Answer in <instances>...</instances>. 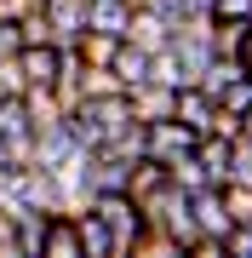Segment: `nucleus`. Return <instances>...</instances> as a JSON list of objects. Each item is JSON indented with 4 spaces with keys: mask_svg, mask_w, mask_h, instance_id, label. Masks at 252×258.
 <instances>
[{
    "mask_svg": "<svg viewBox=\"0 0 252 258\" xmlns=\"http://www.w3.org/2000/svg\"><path fill=\"white\" fill-rule=\"evenodd\" d=\"M0 258H23V235H18V212L0 207Z\"/></svg>",
    "mask_w": 252,
    "mask_h": 258,
    "instance_id": "nucleus-15",
    "label": "nucleus"
},
{
    "mask_svg": "<svg viewBox=\"0 0 252 258\" xmlns=\"http://www.w3.org/2000/svg\"><path fill=\"white\" fill-rule=\"evenodd\" d=\"M80 52H86V63H115V52H121V35H98V29H86Z\"/></svg>",
    "mask_w": 252,
    "mask_h": 258,
    "instance_id": "nucleus-14",
    "label": "nucleus"
},
{
    "mask_svg": "<svg viewBox=\"0 0 252 258\" xmlns=\"http://www.w3.org/2000/svg\"><path fill=\"white\" fill-rule=\"evenodd\" d=\"M235 144L241 138H224V132H206L201 138V172H206V184H235Z\"/></svg>",
    "mask_w": 252,
    "mask_h": 258,
    "instance_id": "nucleus-7",
    "label": "nucleus"
},
{
    "mask_svg": "<svg viewBox=\"0 0 252 258\" xmlns=\"http://www.w3.org/2000/svg\"><path fill=\"white\" fill-rule=\"evenodd\" d=\"M18 69H23L29 86H57V81H63V46H57V40L23 46V52H18Z\"/></svg>",
    "mask_w": 252,
    "mask_h": 258,
    "instance_id": "nucleus-4",
    "label": "nucleus"
},
{
    "mask_svg": "<svg viewBox=\"0 0 252 258\" xmlns=\"http://www.w3.org/2000/svg\"><path fill=\"white\" fill-rule=\"evenodd\" d=\"M98 212L109 218L121 258H126V252H138L143 241H149V212H143V201H138L132 189H121V195H98Z\"/></svg>",
    "mask_w": 252,
    "mask_h": 258,
    "instance_id": "nucleus-1",
    "label": "nucleus"
},
{
    "mask_svg": "<svg viewBox=\"0 0 252 258\" xmlns=\"http://www.w3.org/2000/svg\"><path fill=\"white\" fill-rule=\"evenodd\" d=\"M241 138L252 144V109H241Z\"/></svg>",
    "mask_w": 252,
    "mask_h": 258,
    "instance_id": "nucleus-21",
    "label": "nucleus"
},
{
    "mask_svg": "<svg viewBox=\"0 0 252 258\" xmlns=\"http://www.w3.org/2000/svg\"><path fill=\"white\" fill-rule=\"evenodd\" d=\"M195 149H201V132L189 126L184 115L149 120V155H160V161H178V155H195Z\"/></svg>",
    "mask_w": 252,
    "mask_h": 258,
    "instance_id": "nucleus-3",
    "label": "nucleus"
},
{
    "mask_svg": "<svg viewBox=\"0 0 252 258\" xmlns=\"http://www.w3.org/2000/svg\"><path fill=\"white\" fill-rule=\"evenodd\" d=\"M115 75L126 81V92L149 86V81H155V52L138 46V40H121V52H115Z\"/></svg>",
    "mask_w": 252,
    "mask_h": 258,
    "instance_id": "nucleus-9",
    "label": "nucleus"
},
{
    "mask_svg": "<svg viewBox=\"0 0 252 258\" xmlns=\"http://www.w3.org/2000/svg\"><path fill=\"white\" fill-rule=\"evenodd\" d=\"M12 212H18L23 258H46V224H52V212L46 207H29V201H12Z\"/></svg>",
    "mask_w": 252,
    "mask_h": 258,
    "instance_id": "nucleus-10",
    "label": "nucleus"
},
{
    "mask_svg": "<svg viewBox=\"0 0 252 258\" xmlns=\"http://www.w3.org/2000/svg\"><path fill=\"white\" fill-rule=\"evenodd\" d=\"M132 12H138V0H92V29L98 35H132Z\"/></svg>",
    "mask_w": 252,
    "mask_h": 258,
    "instance_id": "nucleus-12",
    "label": "nucleus"
},
{
    "mask_svg": "<svg viewBox=\"0 0 252 258\" xmlns=\"http://www.w3.org/2000/svg\"><path fill=\"white\" fill-rule=\"evenodd\" d=\"M229 258H252V224H235L229 230Z\"/></svg>",
    "mask_w": 252,
    "mask_h": 258,
    "instance_id": "nucleus-18",
    "label": "nucleus"
},
{
    "mask_svg": "<svg viewBox=\"0 0 252 258\" xmlns=\"http://www.w3.org/2000/svg\"><path fill=\"white\" fill-rule=\"evenodd\" d=\"M40 0H0V18H23V12H35Z\"/></svg>",
    "mask_w": 252,
    "mask_h": 258,
    "instance_id": "nucleus-19",
    "label": "nucleus"
},
{
    "mask_svg": "<svg viewBox=\"0 0 252 258\" xmlns=\"http://www.w3.org/2000/svg\"><path fill=\"white\" fill-rule=\"evenodd\" d=\"M172 35H178V23L166 18V12H155V6H138V12H132V35L126 40H138V46H149V52H166Z\"/></svg>",
    "mask_w": 252,
    "mask_h": 258,
    "instance_id": "nucleus-8",
    "label": "nucleus"
},
{
    "mask_svg": "<svg viewBox=\"0 0 252 258\" xmlns=\"http://www.w3.org/2000/svg\"><path fill=\"white\" fill-rule=\"evenodd\" d=\"M18 52H23V18H0V63H12Z\"/></svg>",
    "mask_w": 252,
    "mask_h": 258,
    "instance_id": "nucleus-17",
    "label": "nucleus"
},
{
    "mask_svg": "<svg viewBox=\"0 0 252 258\" xmlns=\"http://www.w3.org/2000/svg\"><path fill=\"white\" fill-rule=\"evenodd\" d=\"M75 224H80L86 258H121V247H115V230H109V218L98 212V201H80V207H75Z\"/></svg>",
    "mask_w": 252,
    "mask_h": 258,
    "instance_id": "nucleus-5",
    "label": "nucleus"
},
{
    "mask_svg": "<svg viewBox=\"0 0 252 258\" xmlns=\"http://www.w3.org/2000/svg\"><path fill=\"white\" fill-rule=\"evenodd\" d=\"M235 57H241V69L252 75V29H246V40H241V52H235Z\"/></svg>",
    "mask_w": 252,
    "mask_h": 258,
    "instance_id": "nucleus-20",
    "label": "nucleus"
},
{
    "mask_svg": "<svg viewBox=\"0 0 252 258\" xmlns=\"http://www.w3.org/2000/svg\"><path fill=\"white\" fill-rule=\"evenodd\" d=\"M40 12H46L57 46H80L92 29V0H40Z\"/></svg>",
    "mask_w": 252,
    "mask_h": 258,
    "instance_id": "nucleus-2",
    "label": "nucleus"
},
{
    "mask_svg": "<svg viewBox=\"0 0 252 258\" xmlns=\"http://www.w3.org/2000/svg\"><path fill=\"white\" fill-rule=\"evenodd\" d=\"M132 103H138L143 120H166V115H178V86L149 81V86H138V92H132Z\"/></svg>",
    "mask_w": 252,
    "mask_h": 258,
    "instance_id": "nucleus-13",
    "label": "nucleus"
},
{
    "mask_svg": "<svg viewBox=\"0 0 252 258\" xmlns=\"http://www.w3.org/2000/svg\"><path fill=\"white\" fill-rule=\"evenodd\" d=\"M75 155H80V144H75V132H69V120H52V126L35 132V161L40 166H57V172H63Z\"/></svg>",
    "mask_w": 252,
    "mask_h": 258,
    "instance_id": "nucleus-6",
    "label": "nucleus"
},
{
    "mask_svg": "<svg viewBox=\"0 0 252 258\" xmlns=\"http://www.w3.org/2000/svg\"><path fill=\"white\" fill-rule=\"evenodd\" d=\"M46 258H86L75 212H52V224H46Z\"/></svg>",
    "mask_w": 252,
    "mask_h": 258,
    "instance_id": "nucleus-11",
    "label": "nucleus"
},
{
    "mask_svg": "<svg viewBox=\"0 0 252 258\" xmlns=\"http://www.w3.org/2000/svg\"><path fill=\"white\" fill-rule=\"evenodd\" d=\"M224 195H229V212H235V224H252V184H246V178L224 184Z\"/></svg>",
    "mask_w": 252,
    "mask_h": 258,
    "instance_id": "nucleus-16",
    "label": "nucleus"
}]
</instances>
